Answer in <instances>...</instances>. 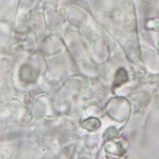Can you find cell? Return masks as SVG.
<instances>
[{"label":"cell","mask_w":159,"mask_h":159,"mask_svg":"<svg viewBox=\"0 0 159 159\" xmlns=\"http://www.w3.org/2000/svg\"><path fill=\"white\" fill-rule=\"evenodd\" d=\"M128 77L126 71L124 69H120L117 72L114 79L113 86L115 88H118L126 82Z\"/></svg>","instance_id":"cell-1"}]
</instances>
